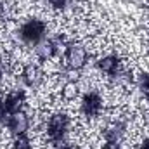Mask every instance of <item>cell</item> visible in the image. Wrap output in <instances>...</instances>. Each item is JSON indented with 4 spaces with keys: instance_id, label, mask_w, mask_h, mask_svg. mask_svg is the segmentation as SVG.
Listing matches in <instances>:
<instances>
[{
    "instance_id": "18",
    "label": "cell",
    "mask_w": 149,
    "mask_h": 149,
    "mask_svg": "<svg viewBox=\"0 0 149 149\" xmlns=\"http://www.w3.org/2000/svg\"><path fill=\"white\" fill-rule=\"evenodd\" d=\"M141 149H149V141H146V142L141 146Z\"/></svg>"
},
{
    "instance_id": "11",
    "label": "cell",
    "mask_w": 149,
    "mask_h": 149,
    "mask_svg": "<svg viewBox=\"0 0 149 149\" xmlns=\"http://www.w3.org/2000/svg\"><path fill=\"white\" fill-rule=\"evenodd\" d=\"M137 85L142 92V95L149 101V74L148 73H141L137 76Z\"/></svg>"
},
{
    "instance_id": "16",
    "label": "cell",
    "mask_w": 149,
    "mask_h": 149,
    "mask_svg": "<svg viewBox=\"0 0 149 149\" xmlns=\"http://www.w3.org/2000/svg\"><path fill=\"white\" fill-rule=\"evenodd\" d=\"M3 71H5V66H3V63L0 61V78L3 76Z\"/></svg>"
},
{
    "instance_id": "19",
    "label": "cell",
    "mask_w": 149,
    "mask_h": 149,
    "mask_svg": "<svg viewBox=\"0 0 149 149\" xmlns=\"http://www.w3.org/2000/svg\"><path fill=\"white\" fill-rule=\"evenodd\" d=\"M0 111H2V102H0Z\"/></svg>"
},
{
    "instance_id": "9",
    "label": "cell",
    "mask_w": 149,
    "mask_h": 149,
    "mask_svg": "<svg viewBox=\"0 0 149 149\" xmlns=\"http://www.w3.org/2000/svg\"><path fill=\"white\" fill-rule=\"evenodd\" d=\"M99 70H102L104 73H109V74H116L120 71V61L118 57L114 56H108V57H102L99 63H97Z\"/></svg>"
},
{
    "instance_id": "17",
    "label": "cell",
    "mask_w": 149,
    "mask_h": 149,
    "mask_svg": "<svg viewBox=\"0 0 149 149\" xmlns=\"http://www.w3.org/2000/svg\"><path fill=\"white\" fill-rule=\"evenodd\" d=\"M59 149H73V146H68V144H63V146H59Z\"/></svg>"
},
{
    "instance_id": "10",
    "label": "cell",
    "mask_w": 149,
    "mask_h": 149,
    "mask_svg": "<svg viewBox=\"0 0 149 149\" xmlns=\"http://www.w3.org/2000/svg\"><path fill=\"white\" fill-rule=\"evenodd\" d=\"M56 47L52 43V40H47V42H40L37 45V56L40 59H50L54 54H56Z\"/></svg>"
},
{
    "instance_id": "4",
    "label": "cell",
    "mask_w": 149,
    "mask_h": 149,
    "mask_svg": "<svg viewBox=\"0 0 149 149\" xmlns=\"http://www.w3.org/2000/svg\"><path fill=\"white\" fill-rule=\"evenodd\" d=\"M7 125H9V128H10V132H12L14 135H23V134L28 130L30 121H28V116H26L24 113L17 111V113H12V114H10Z\"/></svg>"
},
{
    "instance_id": "2",
    "label": "cell",
    "mask_w": 149,
    "mask_h": 149,
    "mask_svg": "<svg viewBox=\"0 0 149 149\" xmlns=\"http://www.w3.org/2000/svg\"><path fill=\"white\" fill-rule=\"evenodd\" d=\"M68 125H70V120L66 114H54L49 121V128H47V134L50 137V141L54 142H61V139L64 137L66 130H68Z\"/></svg>"
},
{
    "instance_id": "5",
    "label": "cell",
    "mask_w": 149,
    "mask_h": 149,
    "mask_svg": "<svg viewBox=\"0 0 149 149\" xmlns=\"http://www.w3.org/2000/svg\"><path fill=\"white\" fill-rule=\"evenodd\" d=\"M101 108H102V99L99 97V94H88V95H85V99H83V102H81V111L85 113L87 116H95V114H99L101 111Z\"/></svg>"
},
{
    "instance_id": "7",
    "label": "cell",
    "mask_w": 149,
    "mask_h": 149,
    "mask_svg": "<svg viewBox=\"0 0 149 149\" xmlns=\"http://www.w3.org/2000/svg\"><path fill=\"white\" fill-rule=\"evenodd\" d=\"M23 80H24L26 85L37 87V85L42 83V80H43V73H42V70L38 68L37 64H28L24 68V71H23Z\"/></svg>"
},
{
    "instance_id": "6",
    "label": "cell",
    "mask_w": 149,
    "mask_h": 149,
    "mask_svg": "<svg viewBox=\"0 0 149 149\" xmlns=\"http://www.w3.org/2000/svg\"><path fill=\"white\" fill-rule=\"evenodd\" d=\"M24 104V94L23 92H12L5 97V102H3V108H2V114L5 113H17Z\"/></svg>"
},
{
    "instance_id": "15",
    "label": "cell",
    "mask_w": 149,
    "mask_h": 149,
    "mask_svg": "<svg viewBox=\"0 0 149 149\" xmlns=\"http://www.w3.org/2000/svg\"><path fill=\"white\" fill-rule=\"evenodd\" d=\"M49 3H52L54 7H63L64 5V0H49Z\"/></svg>"
},
{
    "instance_id": "8",
    "label": "cell",
    "mask_w": 149,
    "mask_h": 149,
    "mask_svg": "<svg viewBox=\"0 0 149 149\" xmlns=\"http://www.w3.org/2000/svg\"><path fill=\"white\" fill-rule=\"evenodd\" d=\"M123 135H125V125L123 123H113L104 130L106 142H120Z\"/></svg>"
},
{
    "instance_id": "14",
    "label": "cell",
    "mask_w": 149,
    "mask_h": 149,
    "mask_svg": "<svg viewBox=\"0 0 149 149\" xmlns=\"http://www.w3.org/2000/svg\"><path fill=\"white\" fill-rule=\"evenodd\" d=\"M104 149H121V148H120V142H106Z\"/></svg>"
},
{
    "instance_id": "3",
    "label": "cell",
    "mask_w": 149,
    "mask_h": 149,
    "mask_svg": "<svg viewBox=\"0 0 149 149\" xmlns=\"http://www.w3.org/2000/svg\"><path fill=\"white\" fill-rule=\"evenodd\" d=\"M66 61H68V66L71 70H80L85 66L87 63V52H85V47L80 45V43H71L66 50Z\"/></svg>"
},
{
    "instance_id": "13",
    "label": "cell",
    "mask_w": 149,
    "mask_h": 149,
    "mask_svg": "<svg viewBox=\"0 0 149 149\" xmlns=\"http://www.w3.org/2000/svg\"><path fill=\"white\" fill-rule=\"evenodd\" d=\"M63 94H64L66 99H73L74 95H76V85L74 83H66L64 88H63Z\"/></svg>"
},
{
    "instance_id": "12",
    "label": "cell",
    "mask_w": 149,
    "mask_h": 149,
    "mask_svg": "<svg viewBox=\"0 0 149 149\" xmlns=\"http://www.w3.org/2000/svg\"><path fill=\"white\" fill-rule=\"evenodd\" d=\"M12 149H31L30 139H28V137H24V135H17V137H16V141H14Z\"/></svg>"
},
{
    "instance_id": "1",
    "label": "cell",
    "mask_w": 149,
    "mask_h": 149,
    "mask_svg": "<svg viewBox=\"0 0 149 149\" xmlns=\"http://www.w3.org/2000/svg\"><path fill=\"white\" fill-rule=\"evenodd\" d=\"M43 35H45V24L38 19H31V21L24 23L21 28V38L31 45H38Z\"/></svg>"
}]
</instances>
